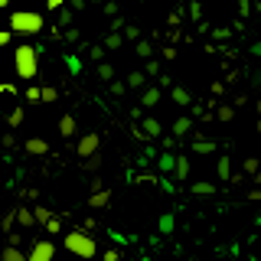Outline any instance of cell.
I'll list each match as a JSON object with an SVG mask.
<instances>
[{"mask_svg":"<svg viewBox=\"0 0 261 261\" xmlns=\"http://www.w3.org/2000/svg\"><path fill=\"white\" fill-rule=\"evenodd\" d=\"M144 134H150V137H160V124H157L153 118H147V121H144Z\"/></svg>","mask_w":261,"mask_h":261,"instance_id":"obj_11","label":"cell"},{"mask_svg":"<svg viewBox=\"0 0 261 261\" xmlns=\"http://www.w3.org/2000/svg\"><path fill=\"white\" fill-rule=\"evenodd\" d=\"M59 134H62V137H75V118H72V114H62V121H59Z\"/></svg>","mask_w":261,"mask_h":261,"instance_id":"obj_7","label":"cell"},{"mask_svg":"<svg viewBox=\"0 0 261 261\" xmlns=\"http://www.w3.org/2000/svg\"><path fill=\"white\" fill-rule=\"evenodd\" d=\"M7 43H10V33H4V30H0V46H7Z\"/></svg>","mask_w":261,"mask_h":261,"instance_id":"obj_24","label":"cell"},{"mask_svg":"<svg viewBox=\"0 0 261 261\" xmlns=\"http://www.w3.org/2000/svg\"><path fill=\"white\" fill-rule=\"evenodd\" d=\"M108 199H111V193H108V190H98V193H92L88 206H92V209H101V206H108Z\"/></svg>","mask_w":261,"mask_h":261,"instance_id":"obj_9","label":"cell"},{"mask_svg":"<svg viewBox=\"0 0 261 261\" xmlns=\"http://www.w3.org/2000/svg\"><path fill=\"white\" fill-rule=\"evenodd\" d=\"M13 222H20L23 228H30L33 222H36V219H33V212H30V209H16V212H13Z\"/></svg>","mask_w":261,"mask_h":261,"instance_id":"obj_10","label":"cell"},{"mask_svg":"<svg viewBox=\"0 0 261 261\" xmlns=\"http://www.w3.org/2000/svg\"><path fill=\"white\" fill-rule=\"evenodd\" d=\"M105 261H121V255L114 248H108V251H105Z\"/></svg>","mask_w":261,"mask_h":261,"instance_id":"obj_21","label":"cell"},{"mask_svg":"<svg viewBox=\"0 0 261 261\" xmlns=\"http://www.w3.org/2000/svg\"><path fill=\"white\" fill-rule=\"evenodd\" d=\"M56 258V245L53 242H36L33 251L27 255V261H53Z\"/></svg>","mask_w":261,"mask_h":261,"instance_id":"obj_4","label":"cell"},{"mask_svg":"<svg viewBox=\"0 0 261 261\" xmlns=\"http://www.w3.org/2000/svg\"><path fill=\"white\" fill-rule=\"evenodd\" d=\"M46 150H49V144L39 141V137H30V141H27V153H33V157H43Z\"/></svg>","mask_w":261,"mask_h":261,"instance_id":"obj_6","label":"cell"},{"mask_svg":"<svg viewBox=\"0 0 261 261\" xmlns=\"http://www.w3.org/2000/svg\"><path fill=\"white\" fill-rule=\"evenodd\" d=\"M98 147H101V137L98 134H85L79 141V157L85 160V157H92V153H98Z\"/></svg>","mask_w":261,"mask_h":261,"instance_id":"obj_5","label":"cell"},{"mask_svg":"<svg viewBox=\"0 0 261 261\" xmlns=\"http://www.w3.org/2000/svg\"><path fill=\"white\" fill-rule=\"evenodd\" d=\"M212 190H216L212 183H196V186H193V193H199V196H206V193H212Z\"/></svg>","mask_w":261,"mask_h":261,"instance_id":"obj_16","label":"cell"},{"mask_svg":"<svg viewBox=\"0 0 261 261\" xmlns=\"http://www.w3.org/2000/svg\"><path fill=\"white\" fill-rule=\"evenodd\" d=\"M27 98L30 101H39V88H27Z\"/></svg>","mask_w":261,"mask_h":261,"instance_id":"obj_23","label":"cell"},{"mask_svg":"<svg viewBox=\"0 0 261 261\" xmlns=\"http://www.w3.org/2000/svg\"><path fill=\"white\" fill-rule=\"evenodd\" d=\"M4 7H10V0H0V10H4Z\"/></svg>","mask_w":261,"mask_h":261,"instance_id":"obj_25","label":"cell"},{"mask_svg":"<svg viewBox=\"0 0 261 261\" xmlns=\"http://www.w3.org/2000/svg\"><path fill=\"white\" fill-rule=\"evenodd\" d=\"M186 173H190V163L179 160V163H176V176H186Z\"/></svg>","mask_w":261,"mask_h":261,"instance_id":"obj_19","label":"cell"},{"mask_svg":"<svg viewBox=\"0 0 261 261\" xmlns=\"http://www.w3.org/2000/svg\"><path fill=\"white\" fill-rule=\"evenodd\" d=\"M33 219H36V222H49V219H53V216H49V209H43V206H39V209H33Z\"/></svg>","mask_w":261,"mask_h":261,"instance_id":"obj_13","label":"cell"},{"mask_svg":"<svg viewBox=\"0 0 261 261\" xmlns=\"http://www.w3.org/2000/svg\"><path fill=\"white\" fill-rule=\"evenodd\" d=\"M49 10H59V7H65V0H46Z\"/></svg>","mask_w":261,"mask_h":261,"instance_id":"obj_22","label":"cell"},{"mask_svg":"<svg viewBox=\"0 0 261 261\" xmlns=\"http://www.w3.org/2000/svg\"><path fill=\"white\" fill-rule=\"evenodd\" d=\"M56 95H59V92H56V88H53V85H46V88H39V101H56Z\"/></svg>","mask_w":261,"mask_h":261,"instance_id":"obj_12","label":"cell"},{"mask_svg":"<svg viewBox=\"0 0 261 261\" xmlns=\"http://www.w3.org/2000/svg\"><path fill=\"white\" fill-rule=\"evenodd\" d=\"M173 130H176V134H179V137H183V134H186V130H190V121H186V118H179V121H176V124H173Z\"/></svg>","mask_w":261,"mask_h":261,"instance_id":"obj_15","label":"cell"},{"mask_svg":"<svg viewBox=\"0 0 261 261\" xmlns=\"http://www.w3.org/2000/svg\"><path fill=\"white\" fill-rule=\"evenodd\" d=\"M20 121H23V108H16V111H13V114H10V124H13V127H16V124H20Z\"/></svg>","mask_w":261,"mask_h":261,"instance_id":"obj_20","label":"cell"},{"mask_svg":"<svg viewBox=\"0 0 261 261\" xmlns=\"http://www.w3.org/2000/svg\"><path fill=\"white\" fill-rule=\"evenodd\" d=\"M157 98H160V92H157V88H150V92L144 95V105H157Z\"/></svg>","mask_w":261,"mask_h":261,"instance_id":"obj_17","label":"cell"},{"mask_svg":"<svg viewBox=\"0 0 261 261\" xmlns=\"http://www.w3.org/2000/svg\"><path fill=\"white\" fill-rule=\"evenodd\" d=\"M4 92H7V85H0V95H4Z\"/></svg>","mask_w":261,"mask_h":261,"instance_id":"obj_26","label":"cell"},{"mask_svg":"<svg viewBox=\"0 0 261 261\" xmlns=\"http://www.w3.org/2000/svg\"><path fill=\"white\" fill-rule=\"evenodd\" d=\"M62 245L79 258H95V251H98V245H95V239L88 232H65Z\"/></svg>","mask_w":261,"mask_h":261,"instance_id":"obj_3","label":"cell"},{"mask_svg":"<svg viewBox=\"0 0 261 261\" xmlns=\"http://www.w3.org/2000/svg\"><path fill=\"white\" fill-rule=\"evenodd\" d=\"M82 167H85V170H98V167H101V157H98V153H92V157H85V163H82Z\"/></svg>","mask_w":261,"mask_h":261,"instance_id":"obj_14","label":"cell"},{"mask_svg":"<svg viewBox=\"0 0 261 261\" xmlns=\"http://www.w3.org/2000/svg\"><path fill=\"white\" fill-rule=\"evenodd\" d=\"M13 62H16V75H20L23 82H33V79H36L39 62H36V49H33V46L20 43V46H16V53H13Z\"/></svg>","mask_w":261,"mask_h":261,"instance_id":"obj_2","label":"cell"},{"mask_svg":"<svg viewBox=\"0 0 261 261\" xmlns=\"http://www.w3.org/2000/svg\"><path fill=\"white\" fill-rule=\"evenodd\" d=\"M245 173H258V160H255V157L245 160Z\"/></svg>","mask_w":261,"mask_h":261,"instance_id":"obj_18","label":"cell"},{"mask_svg":"<svg viewBox=\"0 0 261 261\" xmlns=\"http://www.w3.org/2000/svg\"><path fill=\"white\" fill-rule=\"evenodd\" d=\"M0 261H27V255H23L16 245H7V248L0 251Z\"/></svg>","mask_w":261,"mask_h":261,"instance_id":"obj_8","label":"cell"},{"mask_svg":"<svg viewBox=\"0 0 261 261\" xmlns=\"http://www.w3.org/2000/svg\"><path fill=\"white\" fill-rule=\"evenodd\" d=\"M43 27H46V20H43V13H36V10L10 13V30L20 33V36H36V33H43Z\"/></svg>","mask_w":261,"mask_h":261,"instance_id":"obj_1","label":"cell"}]
</instances>
